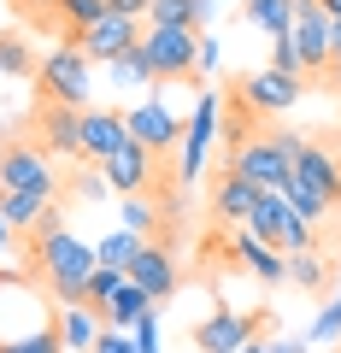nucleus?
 Returning <instances> with one entry per match:
<instances>
[{
  "mask_svg": "<svg viewBox=\"0 0 341 353\" xmlns=\"http://www.w3.org/2000/svg\"><path fill=\"white\" fill-rule=\"evenodd\" d=\"M0 189H24V194H48L53 201V159L36 136H6L0 130Z\"/></svg>",
  "mask_w": 341,
  "mask_h": 353,
  "instance_id": "39448f33",
  "label": "nucleus"
},
{
  "mask_svg": "<svg viewBox=\"0 0 341 353\" xmlns=\"http://www.w3.org/2000/svg\"><path fill=\"white\" fill-rule=\"evenodd\" d=\"M94 353H136V341L112 336V330H101V341H94Z\"/></svg>",
  "mask_w": 341,
  "mask_h": 353,
  "instance_id": "f704fd0d",
  "label": "nucleus"
},
{
  "mask_svg": "<svg viewBox=\"0 0 341 353\" xmlns=\"http://www.w3.org/2000/svg\"><path fill=\"white\" fill-rule=\"evenodd\" d=\"M324 6H329V18H341V0H324Z\"/></svg>",
  "mask_w": 341,
  "mask_h": 353,
  "instance_id": "4c0bfd02",
  "label": "nucleus"
},
{
  "mask_svg": "<svg viewBox=\"0 0 341 353\" xmlns=\"http://www.w3.org/2000/svg\"><path fill=\"white\" fill-rule=\"evenodd\" d=\"M48 194H24V189H0V224H12V230H36V218L48 212Z\"/></svg>",
  "mask_w": 341,
  "mask_h": 353,
  "instance_id": "6ab92c4d",
  "label": "nucleus"
},
{
  "mask_svg": "<svg viewBox=\"0 0 341 353\" xmlns=\"http://www.w3.org/2000/svg\"><path fill=\"white\" fill-rule=\"evenodd\" d=\"M206 0H153L147 6V18L153 24H183V30H206Z\"/></svg>",
  "mask_w": 341,
  "mask_h": 353,
  "instance_id": "4be33fe9",
  "label": "nucleus"
},
{
  "mask_svg": "<svg viewBox=\"0 0 341 353\" xmlns=\"http://www.w3.org/2000/svg\"><path fill=\"white\" fill-rule=\"evenodd\" d=\"M259 194H265L259 183L224 171V176H218V189H212V218H218V224H247V212L259 206Z\"/></svg>",
  "mask_w": 341,
  "mask_h": 353,
  "instance_id": "dca6fc26",
  "label": "nucleus"
},
{
  "mask_svg": "<svg viewBox=\"0 0 341 353\" xmlns=\"http://www.w3.org/2000/svg\"><path fill=\"white\" fill-rule=\"evenodd\" d=\"M136 41H141V18L106 12L101 24H89L83 36H76V48L89 53L94 65H112V59H124V53H136Z\"/></svg>",
  "mask_w": 341,
  "mask_h": 353,
  "instance_id": "9b49d317",
  "label": "nucleus"
},
{
  "mask_svg": "<svg viewBox=\"0 0 341 353\" xmlns=\"http://www.w3.org/2000/svg\"><path fill=\"white\" fill-rule=\"evenodd\" d=\"M124 124H130V141H141V148H153L165 159V153L183 141V118H171L165 106H136V112H124Z\"/></svg>",
  "mask_w": 341,
  "mask_h": 353,
  "instance_id": "2eb2a0df",
  "label": "nucleus"
},
{
  "mask_svg": "<svg viewBox=\"0 0 341 353\" xmlns=\"http://www.w3.org/2000/svg\"><path fill=\"white\" fill-rule=\"evenodd\" d=\"M36 53H30V41L24 36H12V30H0V71L6 77H36Z\"/></svg>",
  "mask_w": 341,
  "mask_h": 353,
  "instance_id": "a878e982",
  "label": "nucleus"
},
{
  "mask_svg": "<svg viewBox=\"0 0 341 353\" xmlns=\"http://www.w3.org/2000/svg\"><path fill=\"white\" fill-rule=\"evenodd\" d=\"M89 53L76 48V41H59L48 59L36 65V101H53V106H76V112H89Z\"/></svg>",
  "mask_w": 341,
  "mask_h": 353,
  "instance_id": "f03ea898",
  "label": "nucleus"
},
{
  "mask_svg": "<svg viewBox=\"0 0 341 353\" xmlns=\"http://www.w3.org/2000/svg\"><path fill=\"white\" fill-rule=\"evenodd\" d=\"M236 88H241V101H247L259 118H277V112H289V106L306 94V77H289V71H277V65H265V71L241 77Z\"/></svg>",
  "mask_w": 341,
  "mask_h": 353,
  "instance_id": "1a4fd4ad",
  "label": "nucleus"
},
{
  "mask_svg": "<svg viewBox=\"0 0 341 353\" xmlns=\"http://www.w3.org/2000/svg\"><path fill=\"white\" fill-rule=\"evenodd\" d=\"M130 283H136L141 294H147L153 306H165L171 294H177V283H183V271H177V253L165 248V241H141V253L130 259V271H124Z\"/></svg>",
  "mask_w": 341,
  "mask_h": 353,
  "instance_id": "6e6552de",
  "label": "nucleus"
},
{
  "mask_svg": "<svg viewBox=\"0 0 341 353\" xmlns=\"http://www.w3.org/2000/svg\"><path fill=\"white\" fill-rule=\"evenodd\" d=\"M271 65H277V71H289V77H306V65H300V48H294V36H271Z\"/></svg>",
  "mask_w": 341,
  "mask_h": 353,
  "instance_id": "c756f323",
  "label": "nucleus"
},
{
  "mask_svg": "<svg viewBox=\"0 0 341 353\" xmlns=\"http://www.w3.org/2000/svg\"><path fill=\"white\" fill-rule=\"evenodd\" d=\"M124 141H130L124 112H106V106H89L83 112V165H106Z\"/></svg>",
  "mask_w": 341,
  "mask_h": 353,
  "instance_id": "4468645a",
  "label": "nucleus"
},
{
  "mask_svg": "<svg viewBox=\"0 0 341 353\" xmlns=\"http://www.w3.org/2000/svg\"><path fill=\"white\" fill-rule=\"evenodd\" d=\"M106 71H112V83H124V88H141V83H153L147 59H141V41H136V53H124V59H112Z\"/></svg>",
  "mask_w": 341,
  "mask_h": 353,
  "instance_id": "cd10ccee",
  "label": "nucleus"
},
{
  "mask_svg": "<svg viewBox=\"0 0 341 353\" xmlns=\"http://www.w3.org/2000/svg\"><path fill=\"white\" fill-rule=\"evenodd\" d=\"M271 353H306V347H300V341H277V347H271Z\"/></svg>",
  "mask_w": 341,
  "mask_h": 353,
  "instance_id": "e433bc0d",
  "label": "nucleus"
},
{
  "mask_svg": "<svg viewBox=\"0 0 341 353\" xmlns=\"http://www.w3.org/2000/svg\"><path fill=\"white\" fill-rule=\"evenodd\" d=\"M118 283H124V271H106V265H94V277H89V294H83V301H89L94 312H101V306L118 294Z\"/></svg>",
  "mask_w": 341,
  "mask_h": 353,
  "instance_id": "c85d7f7f",
  "label": "nucleus"
},
{
  "mask_svg": "<svg viewBox=\"0 0 341 353\" xmlns=\"http://www.w3.org/2000/svg\"><path fill=\"white\" fill-rule=\"evenodd\" d=\"M141 59H147L153 83H183V77L200 71V30L147 24V30H141Z\"/></svg>",
  "mask_w": 341,
  "mask_h": 353,
  "instance_id": "7ed1b4c3",
  "label": "nucleus"
},
{
  "mask_svg": "<svg viewBox=\"0 0 341 353\" xmlns=\"http://www.w3.org/2000/svg\"><path fill=\"white\" fill-rule=\"evenodd\" d=\"M153 165H159V153H153V148H141V141H124V148H118L112 159L101 165V176H106V189H118V194H147Z\"/></svg>",
  "mask_w": 341,
  "mask_h": 353,
  "instance_id": "ddd939ff",
  "label": "nucleus"
},
{
  "mask_svg": "<svg viewBox=\"0 0 341 353\" xmlns=\"http://www.w3.org/2000/svg\"><path fill=\"white\" fill-rule=\"evenodd\" d=\"M247 24L271 30V36H289L294 30V0H247Z\"/></svg>",
  "mask_w": 341,
  "mask_h": 353,
  "instance_id": "b1692460",
  "label": "nucleus"
},
{
  "mask_svg": "<svg viewBox=\"0 0 341 353\" xmlns=\"http://www.w3.org/2000/svg\"><path fill=\"white\" fill-rule=\"evenodd\" d=\"M212 136H218V94L206 88V94H200V106H194V112H189V124H183V183H189L194 171H200V148H206Z\"/></svg>",
  "mask_w": 341,
  "mask_h": 353,
  "instance_id": "f3484780",
  "label": "nucleus"
},
{
  "mask_svg": "<svg viewBox=\"0 0 341 353\" xmlns=\"http://www.w3.org/2000/svg\"><path fill=\"white\" fill-rule=\"evenodd\" d=\"M136 353H159V330H153V312L136 318Z\"/></svg>",
  "mask_w": 341,
  "mask_h": 353,
  "instance_id": "72a5a7b5",
  "label": "nucleus"
},
{
  "mask_svg": "<svg viewBox=\"0 0 341 353\" xmlns=\"http://www.w3.org/2000/svg\"><path fill=\"white\" fill-rule=\"evenodd\" d=\"M153 224H159V201H147V194H124V230L147 236Z\"/></svg>",
  "mask_w": 341,
  "mask_h": 353,
  "instance_id": "bb28decb",
  "label": "nucleus"
},
{
  "mask_svg": "<svg viewBox=\"0 0 341 353\" xmlns=\"http://www.w3.org/2000/svg\"><path fill=\"white\" fill-rule=\"evenodd\" d=\"M294 176L312 183V189L341 212V153L329 148V141H312V136H306V148L294 153Z\"/></svg>",
  "mask_w": 341,
  "mask_h": 353,
  "instance_id": "f8f14e48",
  "label": "nucleus"
},
{
  "mask_svg": "<svg viewBox=\"0 0 341 353\" xmlns=\"http://www.w3.org/2000/svg\"><path fill=\"white\" fill-rule=\"evenodd\" d=\"M59 336H65V353H83V347H94V341H101V312H94V306H65V318H59Z\"/></svg>",
  "mask_w": 341,
  "mask_h": 353,
  "instance_id": "aec40b11",
  "label": "nucleus"
},
{
  "mask_svg": "<svg viewBox=\"0 0 341 353\" xmlns=\"http://www.w3.org/2000/svg\"><path fill=\"white\" fill-rule=\"evenodd\" d=\"M30 130H36V141L48 148V159H76V165H83V112H76V106L36 101Z\"/></svg>",
  "mask_w": 341,
  "mask_h": 353,
  "instance_id": "0eeeda50",
  "label": "nucleus"
},
{
  "mask_svg": "<svg viewBox=\"0 0 341 353\" xmlns=\"http://www.w3.org/2000/svg\"><path fill=\"white\" fill-rule=\"evenodd\" d=\"M265 318L271 312H212V318H200L194 324V353H236L247 336H259L265 330Z\"/></svg>",
  "mask_w": 341,
  "mask_h": 353,
  "instance_id": "9d476101",
  "label": "nucleus"
},
{
  "mask_svg": "<svg viewBox=\"0 0 341 353\" xmlns=\"http://www.w3.org/2000/svg\"><path fill=\"white\" fill-rule=\"evenodd\" d=\"M153 0H106V12H124V18H147Z\"/></svg>",
  "mask_w": 341,
  "mask_h": 353,
  "instance_id": "c9c22d12",
  "label": "nucleus"
},
{
  "mask_svg": "<svg viewBox=\"0 0 341 353\" xmlns=\"http://www.w3.org/2000/svg\"><path fill=\"white\" fill-rule=\"evenodd\" d=\"M318 341H329V336H341V301H329L324 306V318H318V330H312Z\"/></svg>",
  "mask_w": 341,
  "mask_h": 353,
  "instance_id": "473e14b6",
  "label": "nucleus"
},
{
  "mask_svg": "<svg viewBox=\"0 0 341 353\" xmlns=\"http://www.w3.org/2000/svg\"><path fill=\"white\" fill-rule=\"evenodd\" d=\"M141 241H147V236H136V230H118V236H106L101 248H94V259H101L106 271H130V259L141 253Z\"/></svg>",
  "mask_w": 341,
  "mask_h": 353,
  "instance_id": "393cba45",
  "label": "nucleus"
},
{
  "mask_svg": "<svg viewBox=\"0 0 341 353\" xmlns=\"http://www.w3.org/2000/svg\"><path fill=\"white\" fill-rule=\"evenodd\" d=\"M271 141H277V153H282L289 165H294V153L306 148V136H300V130H271Z\"/></svg>",
  "mask_w": 341,
  "mask_h": 353,
  "instance_id": "2f4dec72",
  "label": "nucleus"
},
{
  "mask_svg": "<svg viewBox=\"0 0 341 353\" xmlns=\"http://www.w3.org/2000/svg\"><path fill=\"white\" fill-rule=\"evenodd\" d=\"M247 236L265 241V248H277V253L318 248V224H312V218H300L277 189H265V194H259V206L247 212Z\"/></svg>",
  "mask_w": 341,
  "mask_h": 353,
  "instance_id": "20e7f679",
  "label": "nucleus"
},
{
  "mask_svg": "<svg viewBox=\"0 0 341 353\" xmlns=\"http://www.w3.org/2000/svg\"><path fill=\"white\" fill-rule=\"evenodd\" d=\"M236 353H265V347H253V341H241V347H236Z\"/></svg>",
  "mask_w": 341,
  "mask_h": 353,
  "instance_id": "58836bf2",
  "label": "nucleus"
},
{
  "mask_svg": "<svg viewBox=\"0 0 341 353\" xmlns=\"http://www.w3.org/2000/svg\"><path fill=\"white\" fill-rule=\"evenodd\" d=\"M289 277L300 283L306 294H324L329 289V259L318 248H300V253H289Z\"/></svg>",
  "mask_w": 341,
  "mask_h": 353,
  "instance_id": "412c9836",
  "label": "nucleus"
},
{
  "mask_svg": "<svg viewBox=\"0 0 341 353\" xmlns=\"http://www.w3.org/2000/svg\"><path fill=\"white\" fill-rule=\"evenodd\" d=\"M224 171H236V176H247V183H259V189H282L289 183V171L294 165L277 153V141H271V130H259V136H247V141H236V148L224 153Z\"/></svg>",
  "mask_w": 341,
  "mask_h": 353,
  "instance_id": "423d86ee",
  "label": "nucleus"
},
{
  "mask_svg": "<svg viewBox=\"0 0 341 353\" xmlns=\"http://www.w3.org/2000/svg\"><path fill=\"white\" fill-rule=\"evenodd\" d=\"M94 248H83V241L65 230V218L41 212L36 230H30V271H41V283H48V301L53 306H89L83 294H89V277H94Z\"/></svg>",
  "mask_w": 341,
  "mask_h": 353,
  "instance_id": "f257e3e1",
  "label": "nucleus"
},
{
  "mask_svg": "<svg viewBox=\"0 0 341 353\" xmlns=\"http://www.w3.org/2000/svg\"><path fill=\"white\" fill-rule=\"evenodd\" d=\"M277 194H282V201H289V206H294V212H300V218H312V224H318V218H329V212H335V206H329L324 194L312 189V183H300V176H294V171H289V183H282Z\"/></svg>",
  "mask_w": 341,
  "mask_h": 353,
  "instance_id": "5701e85b",
  "label": "nucleus"
},
{
  "mask_svg": "<svg viewBox=\"0 0 341 353\" xmlns=\"http://www.w3.org/2000/svg\"><path fill=\"white\" fill-rule=\"evenodd\" d=\"M153 312V301H147V294H141L136 289V283H118V294H112V301H106L101 306V318H106V330H136V318H147Z\"/></svg>",
  "mask_w": 341,
  "mask_h": 353,
  "instance_id": "a211bd4d",
  "label": "nucleus"
},
{
  "mask_svg": "<svg viewBox=\"0 0 341 353\" xmlns=\"http://www.w3.org/2000/svg\"><path fill=\"white\" fill-rule=\"evenodd\" d=\"M324 88L341 94V18H335V36H329V65H324Z\"/></svg>",
  "mask_w": 341,
  "mask_h": 353,
  "instance_id": "7c9ffc66",
  "label": "nucleus"
}]
</instances>
